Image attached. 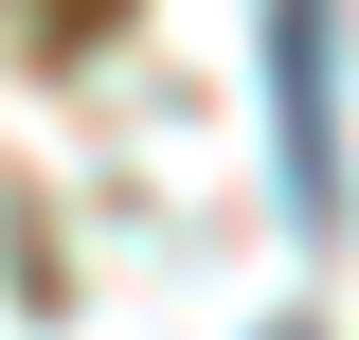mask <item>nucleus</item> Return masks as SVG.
Segmentation results:
<instances>
[{
    "instance_id": "nucleus-1",
    "label": "nucleus",
    "mask_w": 359,
    "mask_h": 340,
    "mask_svg": "<svg viewBox=\"0 0 359 340\" xmlns=\"http://www.w3.org/2000/svg\"><path fill=\"white\" fill-rule=\"evenodd\" d=\"M323 54H341V0H269V143H287V215H341V90H323Z\"/></svg>"
}]
</instances>
